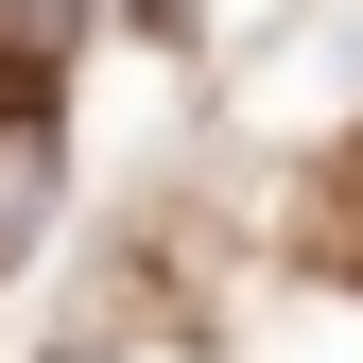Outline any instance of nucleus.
Here are the masks:
<instances>
[{"label": "nucleus", "instance_id": "f257e3e1", "mask_svg": "<svg viewBox=\"0 0 363 363\" xmlns=\"http://www.w3.org/2000/svg\"><path fill=\"white\" fill-rule=\"evenodd\" d=\"M35 208H52V121H35V86L0 104V259L35 242Z\"/></svg>", "mask_w": 363, "mask_h": 363}]
</instances>
